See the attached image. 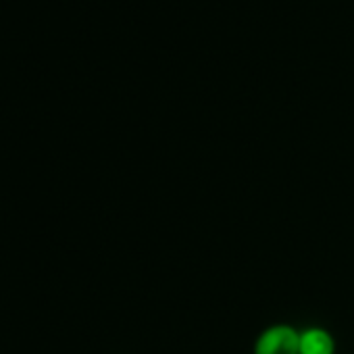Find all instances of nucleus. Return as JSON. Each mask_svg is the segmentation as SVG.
<instances>
[{"label": "nucleus", "instance_id": "nucleus-1", "mask_svg": "<svg viewBox=\"0 0 354 354\" xmlns=\"http://www.w3.org/2000/svg\"><path fill=\"white\" fill-rule=\"evenodd\" d=\"M300 331L288 323L265 327L254 339L252 354H298Z\"/></svg>", "mask_w": 354, "mask_h": 354}, {"label": "nucleus", "instance_id": "nucleus-2", "mask_svg": "<svg viewBox=\"0 0 354 354\" xmlns=\"http://www.w3.org/2000/svg\"><path fill=\"white\" fill-rule=\"evenodd\" d=\"M298 354H335V339L325 327H306L300 331Z\"/></svg>", "mask_w": 354, "mask_h": 354}]
</instances>
